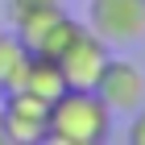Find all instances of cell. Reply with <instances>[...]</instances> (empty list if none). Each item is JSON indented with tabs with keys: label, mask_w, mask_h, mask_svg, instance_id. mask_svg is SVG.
I'll list each match as a JSON object with an SVG mask.
<instances>
[{
	"label": "cell",
	"mask_w": 145,
	"mask_h": 145,
	"mask_svg": "<svg viewBox=\"0 0 145 145\" xmlns=\"http://www.w3.org/2000/svg\"><path fill=\"white\" fill-rule=\"evenodd\" d=\"M112 112L87 87H67L46 108V141L50 145H104Z\"/></svg>",
	"instance_id": "6da1fadb"
},
{
	"label": "cell",
	"mask_w": 145,
	"mask_h": 145,
	"mask_svg": "<svg viewBox=\"0 0 145 145\" xmlns=\"http://www.w3.org/2000/svg\"><path fill=\"white\" fill-rule=\"evenodd\" d=\"M87 29L108 46L145 42V0H87Z\"/></svg>",
	"instance_id": "7a4b0ae2"
},
{
	"label": "cell",
	"mask_w": 145,
	"mask_h": 145,
	"mask_svg": "<svg viewBox=\"0 0 145 145\" xmlns=\"http://www.w3.org/2000/svg\"><path fill=\"white\" fill-rule=\"evenodd\" d=\"M91 91L100 95V104L112 116H116V112H120V116H133V112L141 108V100H145V75L133 62H124V58H108Z\"/></svg>",
	"instance_id": "3957f363"
},
{
	"label": "cell",
	"mask_w": 145,
	"mask_h": 145,
	"mask_svg": "<svg viewBox=\"0 0 145 145\" xmlns=\"http://www.w3.org/2000/svg\"><path fill=\"white\" fill-rule=\"evenodd\" d=\"M108 58H112V54H108V42L83 25L54 62H58V71H62V79H67V87H87V91H91Z\"/></svg>",
	"instance_id": "277c9868"
},
{
	"label": "cell",
	"mask_w": 145,
	"mask_h": 145,
	"mask_svg": "<svg viewBox=\"0 0 145 145\" xmlns=\"http://www.w3.org/2000/svg\"><path fill=\"white\" fill-rule=\"evenodd\" d=\"M46 108L29 91H8L4 95V112H0V137L12 145H37L46 141Z\"/></svg>",
	"instance_id": "5b68a950"
},
{
	"label": "cell",
	"mask_w": 145,
	"mask_h": 145,
	"mask_svg": "<svg viewBox=\"0 0 145 145\" xmlns=\"http://www.w3.org/2000/svg\"><path fill=\"white\" fill-rule=\"evenodd\" d=\"M17 91H29V95H37L42 104H54L62 91H67V79H62V71H58L54 58L46 54H29V67H25V79Z\"/></svg>",
	"instance_id": "8992f818"
},
{
	"label": "cell",
	"mask_w": 145,
	"mask_h": 145,
	"mask_svg": "<svg viewBox=\"0 0 145 145\" xmlns=\"http://www.w3.org/2000/svg\"><path fill=\"white\" fill-rule=\"evenodd\" d=\"M25 67H29V46L17 33H0V95L21 87Z\"/></svg>",
	"instance_id": "52a82bcc"
},
{
	"label": "cell",
	"mask_w": 145,
	"mask_h": 145,
	"mask_svg": "<svg viewBox=\"0 0 145 145\" xmlns=\"http://www.w3.org/2000/svg\"><path fill=\"white\" fill-rule=\"evenodd\" d=\"M79 29H83V25H79V21H71L67 12H62L58 21H50V25L42 29V37L33 42V50H29V54H46V58H58V54H62V50L71 46V37H75Z\"/></svg>",
	"instance_id": "ba28073f"
},
{
	"label": "cell",
	"mask_w": 145,
	"mask_h": 145,
	"mask_svg": "<svg viewBox=\"0 0 145 145\" xmlns=\"http://www.w3.org/2000/svg\"><path fill=\"white\" fill-rule=\"evenodd\" d=\"M50 4H62V0H8V21L17 25L21 17H29L37 8H50Z\"/></svg>",
	"instance_id": "9c48e42d"
},
{
	"label": "cell",
	"mask_w": 145,
	"mask_h": 145,
	"mask_svg": "<svg viewBox=\"0 0 145 145\" xmlns=\"http://www.w3.org/2000/svg\"><path fill=\"white\" fill-rule=\"evenodd\" d=\"M129 145H145V108L133 112V124H129Z\"/></svg>",
	"instance_id": "30bf717a"
},
{
	"label": "cell",
	"mask_w": 145,
	"mask_h": 145,
	"mask_svg": "<svg viewBox=\"0 0 145 145\" xmlns=\"http://www.w3.org/2000/svg\"><path fill=\"white\" fill-rule=\"evenodd\" d=\"M0 141H4V137H0Z\"/></svg>",
	"instance_id": "8fae6325"
}]
</instances>
